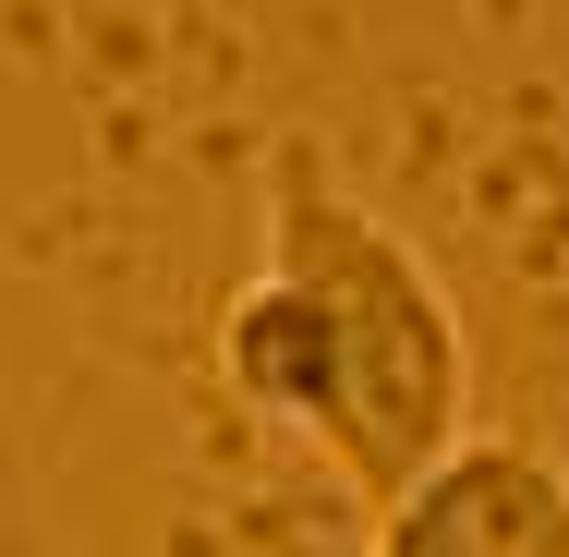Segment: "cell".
I'll list each match as a JSON object with an SVG mask.
<instances>
[{
	"label": "cell",
	"instance_id": "6da1fadb",
	"mask_svg": "<svg viewBox=\"0 0 569 557\" xmlns=\"http://www.w3.org/2000/svg\"><path fill=\"white\" fill-rule=\"evenodd\" d=\"M219 376L242 412L291 425L363 509L472 425V339L449 279L412 255V230L328 195L316 170H279L267 255L219 304Z\"/></svg>",
	"mask_w": 569,
	"mask_h": 557
},
{
	"label": "cell",
	"instance_id": "7a4b0ae2",
	"mask_svg": "<svg viewBox=\"0 0 569 557\" xmlns=\"http://www.w3.org/2000/svg\"><path fill=\"white\" fill-rule=\"evenodd\" d=\"M376 557H569V473L460 425L400 497H376Z\"/></svg>",
	"mask_w": 569,
	"mask_h": 557
}]
</instances>
